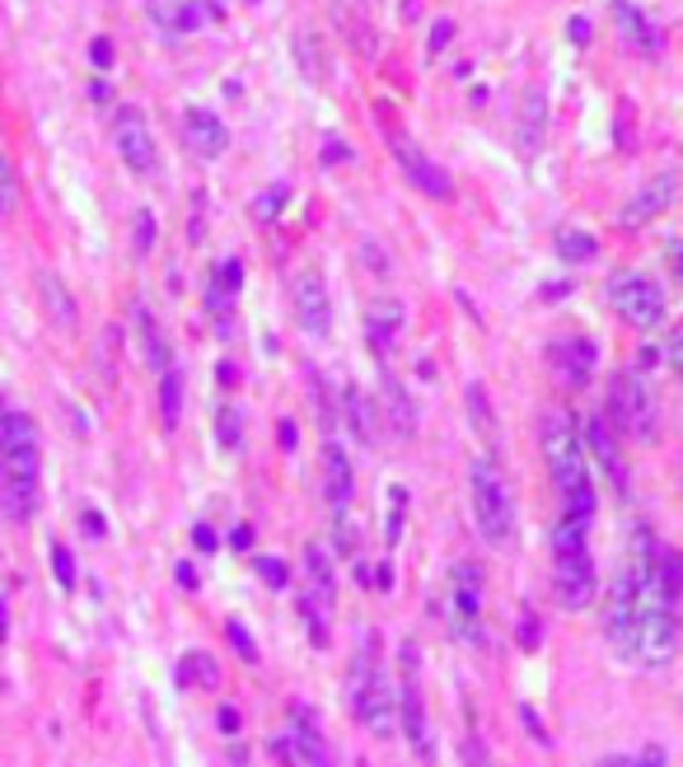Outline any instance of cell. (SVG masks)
<instances>
[{"instance_id":"obj_1","label":"cell","mask_w":683,"mask_h":767,"mask_svg":"<svg viewBox=\"0 0 683 767\" xmlns=\"http://www.w3.org/2000/svg\"><path fill=\"white\" fill-rule=\"evenodd\" d=\"M38 482H43L38 426L29 422V412L5 408V422H0V505H5V519H14V525L33 519Z\"/></svg>"},{"instance_id":"obj_2","label":"cell","mask_w":683,"mask_h":767,"mask_svg":"<svg viewBox=\"0 0 683 767\" xmlns=\"http://www.w3.org/2000/svg\"><path fill=\"white\" fill-rule=\"evenodd\" d=\"M538 449H543V463H548V478L557 486V496H562V511L594 519V478H590V463H585V445H581V431L571 426V416L562 408L543 412Z\"/></svg>"},{"instance_id":"obj_3","label":"cell","mask_w":683,"mask_h":767,"mask_svg":"<svg viewBox=\"0 0 683 767\" xmlns=\"http://www.w3.org/2000/svg\"><path fill=\"white\" fill-rule=\"evenodd\" d=\"M346 697H352L356 721L371 735H389L398 721V688L389 678V665L379 655V632H361L356 641V660H352V678H346Z\"/></svg>"},{"instance_id":"obj_4","label":"cell","mask_w":683,"mask_h":767,"mask_svg":"<svg viewBox=\"0 0 683 767\" xmlns=\"http://www.w3.org/2000/svg\"><path fill=\"white\" fill-rule=\"evenodd\" d=\"M585 529H590V519L567 515V511L553 529V589L562 599V608H585L594 599V557L585 543Z\"/></svg>"},{"instance_id":"obj_5","label":"cell","mask_w":683,"mask_h":767,"mask_svg":"<svg viewBox=\"0 0 683 767\" xmlns=\"http://www.w3.org/2000/svg\"><path fill=\"white\" fill-rule=\"evenodd\" d=\"M468 492H473V525H478L482 543L497 552L515 548V501L505 486L501 468L492 459H478L468 468Z\"/></svg>"},{"instance_id":"obj_6","label":"cell","mask_w":683,"mask_h":767,"mask_svg":"<svg viewBox=\"0 0 683 767\" xmlns=\"http://www.w3.org/2000/svg\"><path fill=\"white\" fill-rule=\"evenodd\" d=\"M604 412L613 431L623 440H637V445H656L660 440V412H656V398L651 389L633 375V370H613L608 375V389H604Z\"/></svg>"},{"instance_id":"obj_7","label":"cell","mask_w":683,"mask_h":767,"mask_svg":"<svg viewBox=\"0 0 683 767\" xmlns=\"http://www.w3.org/2000/svg\"><path fill=\"white\" fill-rule=\"evenodd\" d=\"M398 717H402V735L422 758L435 754L431 744V721H426V697H422V651L408 637L398 646Z\"/></svg>"},{"instance_id":"obj_8","label":"cell","mask_w":683,"mask_h":767,"mask_svg":"<svg viewBox=\"0 0 683 767\" xmlns=\"http://www.w3.org/2000/svg\"><path fill=\"white\" fill-rule=\"evenodd\" d=\"M449 632L473 651L492 646L487 622H482V571L473 562H459L449 571Z\"/></svg>"},{"instance_id":"obj_9","label":"cell","mask_w":683,"mask_h":767,"mask_svg":"<svg viewBox=\"0 0 683 767\" xmlns=\"http://www.w3.org/2000/svg\"><path fill=\"white\" fill-rule=\"evenodd\" d=\"M637 614H641V571L633 557V562L618 571V581H613V595L604 608V632L613 646H618L623 660H633V646H637Z\"/></svg>"},{"instance_id":"obj_10","label":"cell","mask_w":683,"mask_h":767,"mask_svg":"<svg viewBox=\"0 0 683 767\" xmlns=\"http://www.w3.org/2000/svg\"><path fill=\"white\" fill-rule=\"evenodd\" d=\"M113 146H117L122 164H127L136 179H155V173H160V154H155L150 122H146V113L136 108V103H122V108L113 113Z\"/></svg>"},{"instance_id":"obj_11","label":"cell","mask_w":683,"mask_h":767,"mask_svg":"<svg viewBox=\"0 0 683 767\" xmlns=\"http://www.w3.org/2000/svg\"><path fill=\"white\" fill-rule=\"evenodd\" d=\"M608 300H613V309H618V319L633 323V328H660L664 323V295H660V286L651 282V276H641V272L613 276Z\"/></svg>"},{"instance_id":"obj_12","label":"cell","mask_w":683,"mask_h":767,"mask_svg":"<svg viewBox=\"0 0 683 767\" xmlns=\"http://www.w3.org/2000/svg\"><path fill=\"white\" fill-rule=\"evenodd\" d=\"M389 146H394V160H398V169H402V179H408L417 192H426V197H435V202H449V197H454L449 173H445L441 164H435L417 141H408V136L389 131Z\"/></svg>"},{"instance_id":"obj_13","label":"cell","mask_w":683,"mask_h":767,"mask_svg":"<svg viewBox=\"0 0 683 767\" xmlns=\"http://www.w3.org/2000/svg\"><path fill=\"white\" fill-rule=\"evenodd\" d=\"M291 295H295V319H300L305 333L328 337V328H332V300H328L323 276L319 272H295Z\"/></svg>"},{"instance_id":"obj_14","label":"cell","mask_w":683,"mask_h":767,"mask_svg":"<svg viewBox=\"0 0 683 767\" xmlns=\"http://www.w3.org/2000/svg\"><path fill=\"white\" fill-rule=\"evenodd\" d=\"M585 445H590V455L600 459V468H604V478H608L613 492L627 496V463H623L618 431H613L608 412H590V422H585Z\"/></svg>"},{"instance_id":"obj_15","label":"cell","mask_w":683,"mask_h":767,"mask_svg":"<svg viewBox=\"0 0 683 767\" xmlns=\"http://www.w3.org/2000/svg\"><path fill=\"white\" fill-rule=\"evenodd\" d=\"M548 360H553V370H557V379H562V384H571V389H585L590 375H594V342L562 337V342H553Z\"/></svg>"},{"instance_id":"obj_16","label":"cell","mask_w":683,"mask_h":767,"mask_svg":"<svg viewBox=\"0 0 683 767\" xmlns=\"http://www.w3.org/2000/svg\"><path fill=\"white\" fill-rule=\"evenodd\" d=\"M183 141L202 154V160H216L230 146V131H225V122L212 113V108H187L183 113Z\"/></svg>"},{"instance_id":"obj_17","label":"cell","mask_w":683,"mask_h":767,"mask_svg":"<svg viewBox=\"0 0 683 767\" xmlns=\"http://www.w3.org/2000/svg\"><path fill=\"white\" fill-rule=\"evenodd\" d=\"M674 197H679V173H660V179H651L623 206V225H651L660 211H670Z\"/></svg>"},{"instance_id":"obj_18","label":"cell","mask_w":683,"mask_h":767,"mask_svg":"<svg viewBox=\"0 0 683 767\" xmlns=\"http://www.w3.org/2000/svg\"><path fill=\"white\" fill-rule=\"evenodd\" d=\"M618 28H623V43L633 47V51H641L646 61H656L660 57V47H664V38H660V28L646 20V10H637L633 0H618Z\"/></svg>"},{"instance_id":"obj_19","label":"cell","mask_w":683,"mask_h":767,"mask_svg":"<svg viewBox=\"0 0 683 767\" xmlns=\"http://www.w3.org/2000/svg\"><path fill=\"white\" fill-rule=\"evenodd\" d=\"M352 492H356V482H352V463H346V455L338 445H323V496H328V505L332 511H346L352 505Z\"/></svg>"},{"instance_id":"obj_20","label":"cell","mask_w":683,"mask_h":767,"mask_svg":"<svg viewBox=\"0 0 683 767\" xmlns=\"http://www.w3.org/2000/svg\"><path fill=\"white\" fill-rule=\"evenodd\" d=\"M543 136H548V99H543V90H530L520 103V150L538 154Z\"/></svg>"},{"instance_id":"obj_21","label":"cell","mask_w":683,"mask_h":767,"mask_svg":"<svg viewBox=\"0 0 683 767\" xmlns=\"http://www.w3.org/2000/svg\"><path fill=\"white\" fill-rule=\"evenodd\" d=\"M276 758L323 767V763H328V744H323L319 735H314V725H291V730H286V740H276Z\"/></svg>"},{"instance_id":"obj_22","label":"cell","mask_w":683,"mask_h":767,"mask_svg":"<svg viewBox=\"0 0 683 767\" xmlns=\"http://www.w3.org/2000/svg\"><path fill=\"white\" fill-rule=\"evenodd\" d=\"M179 684L183 688H197V692H212V688H220V665H216V655L212 651H187L183 660H179Z\"/></svg>"},{"instance_id":"obj_23","label":"cell","mask_w":683,"mask_h":767,"mask_svg":"<svg viewBox=\"0 0 683 767\" xmlns=\"http://www.w3.org/2000/svg\"><path fill=\"white\" fill-rule=\"evenodd\" d=\"M342 403H346V422H352V435L361 445H375L379 440V412H375V403L371 398H365L356 384H346V393H342Z\"/></svg>"},{"instance_id":"obj_24","label":"cell","mask_w":683,"mask_h":767,"mask_svg":"<svg viewBox=\"0 0 683 767\" xmlns=\"http://www.w3.org/2000/svg\"><path fill=\"white\" fill-rule=\"evenodd\" d=\"M398 328H402V305H398V300L371 305V319H365V337H371V346H375L379 356H389Z\"/></svg>"},{"instance_id":"obj_25","label":"cell","mask_w":683,"mask_h":767,"mask_svg":"<svg viewBox=\"0 0 683 767\" xmlns=\"http://www.w3.org/2000/svg\"><path fill=\"white\" fill-rule=\"evenodd\" d=\"M468 416H473V431L482 435L492 449H501V431H497V412H492V398H487L482 384H468Z\"/></svg>"},{"instance_id":"obj_26","label":"cell","mask_w":683,"mask_h":767,"mask_svg":"<svg viewBox=\"0 0 683 767\" xmlns=\"http://www.w3.org/2000/svg\"><path fill=\"white\" fill-rule=\"evenodd\" d=\"M384 403H389V422L398 435H412L417 431V412L408 403V393H402V384L394 375H384Z\"/></svg>"},{"instance_id":"obj_27","label":"cell","mask_w":683,"mask_h":767,"mask_svg":"<svg viewBox=\"0 0 683 767\" xmlns=\"http://www.w3.org/2000/svg\"><path fill=\"white\" fill-rule=\"evenodd\" d=\"M38 286H43V300H47L52 323H57V328H71V323H76V300L61 290V282H57L52 272H43V276H38Z\"/></svg>"},{"instance_id":"obj_28","label":"cell","mask_w":683,"mask_h":767,"mask_svg":"<svg viewBox=\"0 0 683 767\" xmlns=\"http://www.w3.org/2000/svg\"><path fill=\"white\" fill-rule=\"evenodd\" d=\"M160 412H164V426L169 431L179 426V416H183V375L173 370V365L160 375Z\"/></svg>"},{"instance_id":"obj_29","label":"cell","mask_w":683,"mask_h":767,"mask_svg":"<svg viewBox=\"0 0 683 767\" xmlns=\"http://www.w3.org/2000/svg\"><path fill=\"white\" fill-rule=\"evenodd\" d=\"M557 253H562V263H590V257L600 253V243H594L585 230H562L557 234Z\"/></svg>"},{"instance_id":"obj_30","label":"cell","mask_w":683,"mask_h":767,"mask_svg":"<svg viewBox=\"0 0 683 767\" xmlns=\"http://www.w3.org/2000/svg\"><path fill=\"white\" fill-rule=\"evenodd\" d=\"M136 328H141V346H146V360L155 365V370H169V352H164V337H160V323L150 319V313L141 309V319H136Z\"/></svg>"},{"instance_id":"obj_31","label":"cell","mask_w":683,"mask_h":767,"mask_svg":"<svg viewBox=\"0 0 683 767\" xmlns=\"http://www.w3.org/2000/svg\"><path fill=\"white\" fill-rule=\"evenodd\" d=\"M239 286H243V267L230 257V263H220V267H216V282H212V309H220V300H235Z\"/></svg>"},{"instance_id":"obj_32","label":"cell","mask_w":683,"mask_h":767,"mask_svg":"<svg viewBox=\"0 0 683 767\" xmlns=\"http://www.w3.org/2000/svg\"><path fill=\"white\" fill-rule=\"evenodd\" d=\"M225 637H230V646H235V655L243 660V665H258V641L249 637V627H243V622H225Z\"/></svg>"},{"instance_id":"obj_33","label":"cell","mask_w":683,"mask_h":767,"mask_svg":"<svg viewBox=\"0 0 683 767\" xmlns=\"http://www.w3.org/2000/svg\"><path fill=\"white\" fill-rule=\"evenodd\" d=\"M132 230H136V239H132V249H136V253L146 257V253L155 249V216H150V211H136V220H132Z\"/></svg>"},{"instance_id":"obj_34","label":"cell","mask_w":683,"mask_h":767,"mask_svg":"<svg viewBox=\"0 0 683 767\" xmlns=\"http://www.w3.org/2000/svg\"><path fill=\"white\" fill-rule=\"evenodd\" d=\"M258 575H262V581H267L272 589H286V585H291V575H286V562H282V557H262V562H258Z\"/></svg>"},{"instance_id":"obj_35","label":"cell","mask_w":683,"mask_h":767,"mask_svg":"<svg viewBox=\"0 0 683 767\" xmlns=\"http://www.w3.org/2000/svg\"><path fill=\"white\" fill-rule=\"evenodd\" d=\"M282 202H286V187H272V192H258V202H253V216H258V220H272L276 211H282Z\"/></svg>"},{"instance_id":"obj_36","label":"cell","mask_w":683,"mask_h":767,"mask_svg":"<svg viewBox=\"0 0 683 767\" xmlns=\"http://www.w3.org/2000/svg\"><path fill=\"white\" fill-rule=\"evenodd\" d=\"M389 501H394V515H389V543H398V534H402V511H408V492H402V486H394Z\"/></svg>"},{"instance_id":"obj_37","label":"cell","mask_w":683,"mask_h":767,"mask_svg":"<svg viewBox=\"0 0 683 767\" xmlns=\"http://www.w3.org/2000/svg\"><path fill=\"white\" fill-rule=\"evenodd\" d=\"M52 566H57V581L66 589L76 585V562H71V552H66V548H52Z\"/></svg>"},{"instance_id":"obj_38","label":"cell","mask_w":683,"mask_h":767,"mask_svg":"<svg viewBox=\"0 0 683 767\" xmlns=\"http://www.w3.org/2000/svg\"><path fill=\"white\" fill-rule=\"evenodd\" d=\"M220 440L230 445V449L239 445V412H235V408H225V412H220Z\"/></svg>"},{"instance_id":"obj_39","label":"cell","mask_w":683,"mask_h":767,"mask_svg":"<svg viewBox=\"0 0 683 767\" xmlns=\"http://www.w3.org/2000/svg\"><path fill=\"white\" fill-rule=\"evenodd\" d=\"M449 38H454V20H441V24L431 28V47H426V51H431V57H441V47H445Z\"/></svg>"},{"instance_id":"obj_40","label":"cell","mask_w":683,"mask_h":767,"mask_svg":"<svg viewBox=\"0 0 683 767\" xmlns=\"http://www.w3.org/2000/svg\"><path fill=\"white\" fill-rule=\"evenodd\" d=\"M323 160L338 169V164H352V150H346L342 141H323Z\"/></svg>"},{"instance_id":"obj_41","label":"cell","mask_w":683,"mask_h":767,"mask_svg":"<svg viewBox=\"0 0 683 767\" xmlns=\"http://www.w3.org/2000/svg\"><path fill=\"white\" fill-rule=\"evenodd\" d=\"M90 57H94V66H113V43L109 38H94L90 43Z\"/></svg>"},{"instance_id":"obj_42","label":"cell","mask_w":683,"mask_h":767,"mask_svg":"<svg viewBox=\"0 0 683 767\" xmlns=\"http://www.w3.org/2000/svg\"><path fill=\"white\" fill-rule=\"evenodd\" d=\"M14 197H20V179H14V164H5V216L14 211Z\"/></svg>"},{"instance_id":"obj_43","label":"cell","mask_w":683,"mask_h":767,"mask_svg":"<svg viewBox=\"0 0 683 767\" xmlns=\"http://www.w3.org/2000/svg\"><path fill=\"white\" fill-rule=\"evenodd\" d=\"M216 721H220L225 735H239V711H235V707H220V717H216Z\"/></svg>"},{"instance_id":"obj_44","label":"cell","mask_w":683,"mask_h":767,"mask_svg":"<svg viewBox=\"0 0 683 767\" xmlns=\"http://www.w3.org/2000/svg\"><path fill=\"white\" fill-rule=\"evenodd\" d=\"M664 257H670V267H674V276L683 282V239H674L670 249H664Z\"/></svg>"},{"instance_id":"obj_45","label":"cell","mask_w":683,"mask_h":767,"mask_svg":"<svg viewBox=\"0 0 683 767\" xmlns=\"http://www.w3.org/2000/svg\"><path fill=\"white\" fill-rule=\"evenodd\" d=\"M670 370H674V375L683 379V333H679V337L670 342Z\"/></svg>"},{"instance_id":"obj_46","label":"cell","mask_w":683,"mask_h":767,"mask_svg":"<svg viewBox=\"0 0 683 767\" xmlns=\"http://www.w3.org/2000/svg\"><path fill=\"white\" fill-rule=\"evenodd\" d=\"M192 538H197V548H202V552H212V548H216V534L206 529V525H197V529H192Z\"/></svg>"},{"instance_id":"obj_47","label":"cell","mask_w":683,"mask_h":767,"mask_svg":"<svg viewBox=\"0 0 683 767\" xmlns=\"http://www.w3.org/2000/svg\"><path fill=\"white\" fill-rule=\"evenodd\" d=\"M173 575H179V585H183V589H197V571H192L187 562H179V571H173Z\"/></svg>"},{"instance_id":"obj_48","label":"cell","mask_w":683,"mask_h":767,"mask_svg":"<svg viewBox=\"0 0 683 767\" xmlns=\"http://www.w3.org/2000/svg\"><path fill=\"white\" fill-rule=\"evenodd\" d=\"M230 543H235V548H249V543H253V534H249V529L239 525V529H235V538H230Z\"/></svg>"},{"instance_id":"obj_49","label":"cell","mask_w":683,"mask_h":767,"mask_svg":"<svg viewBox=\"0 0 683 767\" xmlns=\"http://www.w3.org/2000/svg\"><path fill=\"white\" fill-rule=\"evenodd\" d=\"M282 449H295V426L282 422Z\"/></svg>"}]
</instances>
